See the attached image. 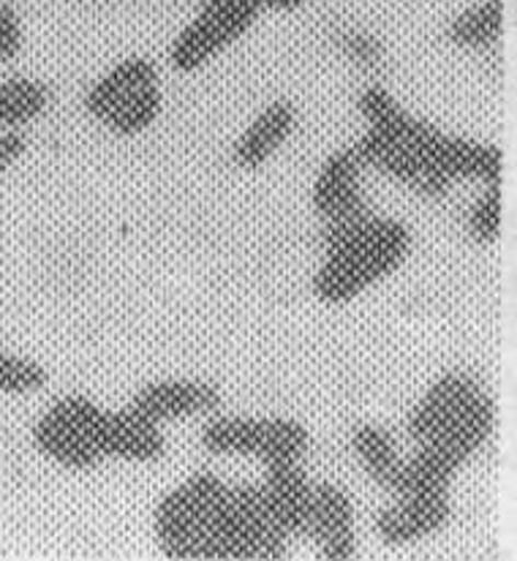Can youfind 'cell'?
Here are the masks:
<instances>
[{
  "label": "cell",
  "instance_id": "cell-1",
  "mask_svg": "<svg viewBox=\"0 0 517 561\" xmlns=\"http://www.w3.org/2000/svg\"><path fill=\"white\" fill-rule=\"evenodd\" d=\"M357 104L368 121V131L354 145L363 167H374L425 196L447 194L452 186L441 170L447 134L403 112L401 104L381 88H365Z\"/></svg>",
  "mask_w": 517,
  "mask_h": 561
},
{
  "label": "cell",
  "instance_id": "cell-2",
  "mask_svg": "<svg viewBox=\"0 0 517 561\" xmlns=\"http://www.w3.org/2000/svg\"><path fill=\"white\" fill-rule=\"evenodd\" d=\"M328 260L313 278V295L330 306L354 300L403 265L412 249L406 224L370 218L368 213L324 229Z\"/></svg>",
  "mask_w": 517,
  "mask_h": 561
},
{
  "label": "cell",
  "instance_id": "cell-3",
  "mask_svg": "<svg viewBox=\"0 0 517 561\" xmlns=\"http://www.w3.org/2000/svg\"><path fill=\"white\" fill-rule=\"evenodd\" d=\"M229 485L216 474H194L161 499L156 537L170 559H223Z\"/></svg>",
  "mask_w": 517,
  "mask_h": 561
},
{
  "label": "cell",
  "instance_id": "cell-4",
  "mask_svg": "<svg viewBox=\"0 0 517 561\" xmlns=\"http://www.w3.org/2000/svg\"><path fill=\"white\" fill-rule=\"evenodd\" d=\"M85 106L115 134H142L161 115L159 71L145 58L123 60L90 88Z\"/></svg>",
  "mask_w": 517,
  "mask_h": 561
},
{
  "label": "cell",
  "instance_id": "cell-5",
  "mask_svg": "<svg viewBox=\"0 0 517 561\" xmlns=\"http://www.w3.org/2000/svg\"><path fill=\"white\" fill-rule=\"evenodd\" d=\"M104 409L90 398L66 396L55 401L33 428V442L49 461L66 469H93L104 461Z\"/></svg>",
  "mask_w": 517,
  "mask_h": 561
},
{
  "label": "cell",
  "instance_id": "cell-6",
  "mask_svg": "<svg viewBox=\"0 0 517 561\" xmlns=\"http://www.w3.org/2000/svg\"><path fill=\"white\" fill-rule=\"evenodd\" d=\"M306 425L286 417H218L202 431L212 456H254L264 463L300 461L308 450Z\"/></svg>",
  "mask_w": 517,
  "mask_h": 561
},
{
  "label": "cell",
  "instance_id": "cell-7",
  "mask_svg": "<svg viewBox=\"0 0 517 561\" xmlns=\"http://www.w3.org/2000/svg\"><path fill=\"white\" fill-rule=\"evenodd\" d=\"M289 535L275 518L262 485L229 488L223 559L275 561L286 557Z\"/></svg>",
  "mask_w": 517,
  "mask_h": 561
},
{
  "label": "cell",
  "instance_id": "cell-8",
  "mask_svg": "<svg viewBox=\"0 0 517 561\" xmlns=\"http://www.w3.org/2000/svg\"><path fill=\"white\" fill-rule=\"evenodd\" d=\"M258 11L249 0H205L199 14L183 27L172 44L170 60L177 71H196L243 38Z\"/></svg>",
  "mask_w": 517,
  "mask_h": 561
},
{
  "label": "cell",
  "instance_id": "cell-9",
  "mask_svg": "<svg viewBox=\"0 0 517 561\" xmlns=\"http://www.w3.org/2000/svg\"><path fill=\"white\" fill-rule=\"evenodd\" d=\"M322 548V557L330 561H348L357 553V537H354V507L344 488L333 482H319L311 496V515L308 529Z\"/></svg>",
  "mask_w": 517,
  "mask_h": 561
},
{
  "label": "cell",
  "instance_id": "cell-10",
  "mask_svg": "<svg viewBox=\"0 0 517 561\" xmlns=\"http://www.w3.org/2000/svg\"><path fill=\"white\" fill-rule=\"evenodd\" d=\"M359 170H363V161L357 159L354 148L338 150L324 161L313 183V207L328 224L348 221L368 213L363 188H359Z\"/></svg>",
  "mask_w": 517,
  "mask_h": 561
},
{
  "label": "cell",
  "instance_id": "cell-11",
  "mask_svg": "<svg viewBox=\"0 0 517 561\" xmlns=\"http://www.w3.org/2000/svg\"><path fill=\"white\" fill-rule=\"evenodd\" d=\"M449 520V493H409L376 518V531L387 546H406L444 529Z\"/></svg>",
  "mask_w": 517,
  "mask_h": 561
},
{
  "label": "cell",
  "instance_id": "cell-12",
  "mask_svg": "<svg viewBox=\"0 0 517 561\" xmlns=\"http://www.w3.org/2000/svg\"><path fill=\"white\" fill-rule=\"evenodd\" d=\"M221 403V396L207 381L191 379H164L145 385L131 398V409L153 423H172V420L205 414Z\"/></svg>",
  "mask_w": 517,
  "mask_h": 561
},
{
  "label": "cell",
  "instance_id": "cell-13",
  "mask_svg": "<svg viewBox=\"0 0 517 561\" xmlns=\"http://www.w3.org/2000/svg\"><path fill=\"white\" fill-rule=\"evenodd\" d=\"M482 392L480 381L469 374H447L425 392L423 401L414 409L412 420H409V436L417 445H425L433 436L441 434L471 401Z\"/></svg>",
  "mask_w": 517,
  "mask_h": 561
},
{
  "label": "cell",
  "instance_id": "cell-14",
  "mask_svg": "<svg viewBox=\"0 0 517 561\" xmlns=\"http://www.w3.org/2000/svg\"><path fill=\"white\" fill-rule=\"evenodd\" d=\"M101 447L106 458L148 463L164 456V434L159 423L128 407L123 412H104Z\"/></svg>",
  "mask_w": 517,
  "mask_h": 561
},
{
  "label": "cell",
  "instance_id": "cell-15",
  "mask_svg": "<svg viewBox=\"0 0 517 561\" xmlns=\"http://www.w3.org/2000/svg\"><path fill=\"white\" fill-rule=\"evenodd\" d=\"M262 488L286 535H306L313 485L308 482L306 471L300 469V461L267 463V477H264Z\"/></svg>",
  "mask_w": 517,
  "mask_h": 561
},
{
  "label": "cell",
  "instance_id": "cell-16",
  "mask_svg": "<svg viewBox=\"0 0 517 561\" xmlns=\"http://www.w3.org/2000/svg\"><path fill=\"white\" fill-rule=\"evenodd\" d=\"M295 106L286 101H275L262 115L243 131V137L234 145V161L243 170H256L273 159L275 150L291 137L295 131Z\"/></svg>",
  "mask_w": 517,
  "mask_h": 561
},
{
  "label": "cell",
  "instance_id": "cell-17",
  "mask_svg": "<svg viewBox=\"0 0 517 561\" xmlns=\"http://www.w3.org/2000/svg\"><path fill=\"white\" fill-rule=\"evenodd\" d=\"M441 170L449 181L471 178V181L502 183L504 156L493 145L471 142L466 137H449L447 134L441 148Z\"/></svg>",
  "mask_w": 517,
  "mask_h": 561
},
{
  "label": "cell",
  "instance_id": "cell-18",
  "mask_svg": "<svg viewBox=\"0 0 517 561\" xmlns=\"http://www.w3.org/2000/svg\"><path fill=\"white\" fill-rule=\"evenodd\" d=\"M352 450L376 485H381L390 493L395 491L403 461L398 456V447L392 442V436L381 425H359L352 434Z\"/></svg>",
  "mask_w": 517,
  "mask_h": 561
},
{
  "label": "cell",
  "instance_id": "cell-19",
  "mask_svg": "<svg viewBox=\"0 0 517 561\" xmlns=\"http://www.w3.org/2000/svg\"><path fill=\"white\" fill-rule=\"evenodd\" d=\"M504 33V0H482L463 14L455 16L447 27V38L460 49H487Z\"/></svg>",
  "mask_w": 517,
  "mask_h": 561
},
{
  "label": "cell",
  "instance_id": "cell-20",
  "mask_svg": "<svg viewBox=\"0 0 517 561\" xmlns=\"http://www.w3.org/2000/svg\"><path fill=\"white\" fill-rule=\"evenodd\" d=\"M49 104V91L36 80L11 77L0 82V128H20L36 121Z\"/></svg>",
  "mask_w": 517,
  "mask_h": 561
},
{
  "label": "cell",
  "instance_id": "cell-21",
  "mask_svg": "<svg viewBox=\"0 0 517 561\" xmlns=\"http://www.w3.org/2000/svg\"><path fill=\"white\" fill-rule=\"evenodd\" d=\"M502 216H504V202H502V183H491L487 194L471 207L469 213V232L476 243L491 245L496 243L502 234Z\"/></svg>",
  "mask_w": 517,
  "mask_h": 561
},
{
  "label": "cell",
  "instance_id": "cell-22",
  "mask_svg": "<svg viewBox=\"0 0 517 561\" xmlns=\"http://www.w3.org/2000/svg\"><path fill=\"white\" fill-rule=\"evenodd\" d=\"M47 381L38 363L0 352V392H33Z\"/></svg>",
  "mask_w": 517,
  "mask_h": 561
},
{
  "label": "cell",
  "instance_id": "cell-23",
  "mask_svg": "<svg viewBox=\"0 0 517 561\" xmlns=\"http://www.w3.org/2000/svg\"><path fill=\"white\" fill-rule=\"evenodd\" d=\"M22 49V22L11 3H0V64L16 58Z\"/></svg>",
  "mask_w": 517,
  "mask_h": 561
},
{
  "label": "cell",
  "instance_id": "cell-24",
  "mask_svg": "<svg viewBox=\"0 0 517 561\" xmlns=\"http://www.w3.org/2000/svg\"><path fill=\"white\" fill-rule=\"evenodd\" d=\"M344 49L357 60H376L381 55L379 44H376L370 36H365V33H346Z\"/></svg>",
  "mask_w": 517,
  "mask_h": 561
},
{
  "label": "cell",
  "instance_id": "cell-25",
  "mask_svg": "<svg viewBox=\"0 0 517 561\" xmlns=\"http://www.w3.org/2000/svg\"><path fill=\"white\" fill-rule=\"evenodd\" d=\"M25 148H27V142L22 134H16V131L3 134V137H0V172L9 170L16 159H22Z\"/></svg>",
  "mask_w": 517,
  "mask_h": 561
},
{
  "label": "cell",
  "instance_id": "cell-26",
  "mask_svg": "<svg viewBox=\"0 0 517 561\" xmlns=\"http://www.w3.org/2000/svg\"><path fill=\"white\" fill-rule=\"evenodd\" d=\"M249 3L254 5L256 11H264V9H269V11H295V9H300L306 0H249Z\"/></svg>",
  "mask_w": 517,
  "mask_h": 561
}]
</instances>
